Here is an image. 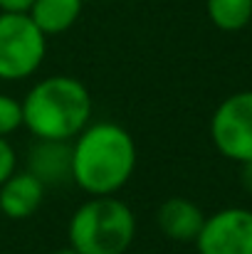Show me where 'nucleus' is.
Masks as SVG:
<instances>
[{"label": "nucleus", "mask_w": 252, "mask_h": 254, "mask_svg": "<svg viewBox=\"0 0 252 254\" xmlns=\"http://www.w3.org/2000/svg\"><path fill=\"white\" fill-rule=\"evenodd\" d=\"M32 0H0V12H27Z\"/></svg>", "instance_id": "obj_14"}, {"label": "nucleus", "mask_w": 252, "mask_h": 254, "mask_svg": "<svg viewBox=\"0 0 252 254\" xmlns=\"http://www.w3.org/2000/svg\"><path fill=\"white\" fill-rule=\"evenodd\" d=\"M240 183L248 192H252V158L240 163Z\"/></svg>", "instance_id": "obj_15"}, {"label": "nucleus", "mask_w": 252, "mask_h": 254, "mask_svg": "<svg viewBox=\"0 0 252 254\" xmlns=\"http://www.w3.org/2000/svg\"><path fill=\"white\" fill-rule=\"evenodd\" d=\"M67 240L80 254H126L136 240V215L116 195L89 197L70 217Z\"/></svg>", "instance_id": "obj_3"}, {"label": "nucleus", "mask_w": 252, "mask_h": 254, "mask_svg": "<svg viewBox=\"0 0 252 254\" xmlns=\"http://www.w3.org/2000/svg\"><path fill=\"white\" fill-rule=\"evenodd\" d=\"M50 254H80V252H75V250L67 245V247H60V250H55V252H50Z\"/></svg>", "instance_id": "obj_16"}, {"label": "nucleus", "mask_w": 252, "mask_h": 254, "mask_svg": "<svg viewBox=\"0 0 252 254\" xmlns=\"http://www.w3.org/2000/svg\"><path fill=\"white\" fill-rule=\"evenodd\" d=\"M84 0H32L27 15L50 37L67 32L82 15Z\"/></svg>", "instance_id": "obj_10"}, {"label": "nucleus", "mask_w": 252, "mask_h": 254, "mask_svg": "<svg viewBox=\"0 0 252 254\" xmlns=\"http://www.w3.org/2000/svg\"><path fill=\"white\" fill-rule=\"evenodd\" d=\"M208 20L223 32H238L252 20V0H205Z\"/></svg>", "instance_id": "obj_11"}, {"label": "nucleus", "mask_w": 252, "mask_h": 254, "mask_svg": "<svg viewBox=\"0 0 252 254\" xmlns=\"http://www.w3.org/2000/svg\"><path fill=\"white\" fill-rule=\"evenodd\" d=\"M20 126H22V104L10 94H0V138H7Z\"/></svg>", "instance_id": "obj_12"}, {"label": "nucleus", "mask_w": 252, "mask_h": 254, "mask_svg": "<svg viewBox=\"0 0 252 254\" xmlns=\"http://www.w3.org/2000/svg\"><path fill=\"white\" fill-rule=\"evenodd\" d=\"M45 185L27 170H15L0 185V212L10 220L32 217L45 200Z\"/></svg>", "instance_id": "obj_8"}, {"label": "nucleus", "mask_w": 252, "mask_h": 254, "mask_svg": "<svg viewBox=\"0 0 252 254\" xmlns=\"http://www.w3.org/2000/svg\"><path fill=\"white\" fill-rule=\"evenodd\" d=\"M195 250L198 254H252V210L225 207L205 217Z\"/></svg>", "instance_id": "obj_6"}, {"label": "nucleus", "mask_w": 252, "mask_h": 254, "mask_svg": "<svg viewBox=\"0 0 252 254\" xmlns=\"http://www.w3.org/2000/svg\"><path fill=\"white\" fill-rule=\"evenodd\" d=\"M17 170V153L7 138H0V185Z\"/></svg>", "instance_id": "obj_13"}, {"label": "nucleus", "mask_w": 252, "mask_h": 254, "mask_svg": "<svg viewBox=\"0 0 252 254\" xmlns=\"http://www.w3.org/2000/svg\"><path fill=\"white\" fill-rule=\"evenodd\" d=\"M20 104L22 126L42 141H72L91 124V94L70 74L40 79Z\"/></svg>", "instance_id": "obj_2"}, {"label": "nucleus", "mask_w": 252, "mask_h": 254, "mask_svg": "<svg viewBox=\"0 0 252 254\" xmlns=\"http://www.w3.org/2000/svg\"><path fill=\"white\" fill-rule=\"evenodd\" d=\"M136 141L114 124L96 121L72 138V183L89 197L116 195L136 170Z\"/></svg>", "instance_id": "obj_1"}, {"label": "nucleus", "mask_w": 252, "mask_h": 254, "mask_svg": "<svg viewBox=\"0 0 252 254\" xmlns=\"http://www.w3.org/2000/svg\"><path fill=\"white\" fill-rule=\"evenodd\" d=\"M203 222V210L188 197H168L156 212V225L161 235L173 242H195Z\"/></svg>", "instance_id": "obj_9"}, {"label": "nucleus", "mask_w": 252, "mask_h": 254, "mask_svg": "<svg viewBox=\"0 0 252 254\" xmlns=\"http://www.w3.org/2000/svg\"><path fill=\"white\" fill-rule=\"evenodd\" d=\"M47 55V35L27 12H0V79L22 82L32 77Z\"/></svg>", "instance_id": "obj_4"}, {"label": "nucleus", "mask_w": 252, "mask_h": 254, "mask_svg": "<svg viewBox=\"0 0 252 254\" xmlns=\"http://www.w3.org/2000/svg\"><path fill=\"white\" fill-rule=\"evenodd\" d=\"M27 173H32L45 188L65 185L72 180V141H42L27 151Z\"/></svg>", "instance_id": "obj_7"}, {"label": "nucleus", "mask_w": 252, "mask_h": 254, "mask_svg": "<svg viewBox=\"0 0 252 254\" xmlns=\"http://www.w3.org/2000/svg\"><path fill=\"white\" fill-rule=\"evenodd\" d=\"M210 138L220 156L243 163L252 158V89L235 91L210 116Z\"/></svg>", "instance_id": "obj_5"}]
</instances>
